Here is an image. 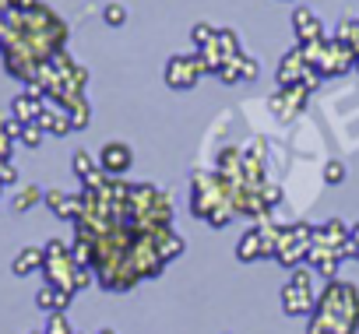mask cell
Returning <instances> with one entry per match:
<instances>
[{
  "label": "cell",
  "instance_id": "obj_9",
  "mask_svg": "<svg viewBox=\"0 0 359 334\" xmlns=\"http://www.w3.org/2000/svg\"><path fill=\"white\" fill-rule=\"evenodd\" d=\"M102 18H106V25L120 29V25L127 22V8H123V4H116V0H113V4H106V8H102Z\"/></svg>",
  "mask_w": 359,
  "mask_h": 334
},
{
  "label": "cell",
  "instance_id": "obj_2",
  "mask_svg": "<svg viewBox=\"0 0 359 334\" xmlns=\"http://www.w3.org/2000/svg\"><path fill=\"white\" fill-rule=\"evenodd\" d=\"M282 302H285V313H306L313 306V295H310V274L306 271H296L292 281L282 288Z\"/></svg>",
  "mask_w": 359,
  "mask_h": 334
},
{
  "label": "cell",
  "instance_id": "obj_10",
  "mask_svg": "<svg viewBox=\"0 0 359 334\" xmlns=\"http://www.w3.org/2000/svg\"><path fill=\"white\" fill-rule=\"evenodd\" d=\"M74 173H78L81 180H88L92 173H99V169H95V162H92V155H88V151H78V155H74Z\"/></svg>",
  "mask_w": 359,
  "mask_h": 334
},
{
  "label": "cell",
  "instance_id": "obj_12",
  "mask_svg": "<svg viewBox=\"0 0 359 334\" xmlns=\"http://www.w3.org/2000/svg\"><path fill=\"white\" fill-rule=\"evenodd\" d=\"M39 197H46V194H43L39 187H25V190H22V197L15 201V208H18V211H25V208H32V204H36Z\"/></svg>",
  "mask_w": 359,
  "mask_h": 334
},
{
  "label": "cell",
  "instance_id": "obj_1",
  "mask_svg": "<svg viewBox=\"0 0 359 334\" xmlns=\"http://www.w3.org/2000/svg\"><path fill=\"white\" fill-rule=\"evenodd\" d=\"M205 71H208V64H205L201 53H180V57H172V60L165 64V85H169V88H180V92L194 88Z\"/></svg>",
  "mask_w": 359,
  "mask_h": 334
},
{
  "label": "cell",
  "instance_id": "obj_14",
  "mask_svg": "<svg viewBox=\"0 0 359 334\" xmlns=\"http://www.w3.org/2000/svg\"><path fill=\"white\" fill-rule=\"evenodd\" d=\"M345 180V165L341 162H327L324 165V183H341Z\"/></svg>",
  "mask_w": 359,
  "mask_h": 334
},
{
  "label": "cell",
  "instance_id": "obj_11",
  "mask_svg": "<svg viewBox=\"0 0 359 334\" xmlns=\"http://www.w3.org/2000/svg\"><path fill=\"white\" fill-rule=\"evenodd\" d=\"M215 74H219L226 85H236V81H243V78H240V64H236V60H226V64H222Z\"/></svg>",
  "mask_w": 359,
  "mask_h": 334
},
{
  "label": "cell",
  "instance_id": "obj_5",
  "mask_svg": "<svg viewBox=\"0 0 359 334\" xmlns=\"http://www.w3.org/2000/svg\"><path fill=\"white\" fill-rule=\"evenodd\" d=\"M306 92H310V88H303V85L278 88V95L271 99V109H275L278 116H296V113H299V106L306 102Z\"/></svg>",
  "mask_w": 359,
  "mask_h": 334
},
{
  "label": "cell",
  "instance_id": "obj_13",
  "mask_svg": "<svg viewBox=\"0 0 359 334\" xmlns=\"http://www.w3.org/2000/svg\"><path fill=\"white\" fill-rule=\"evenodd\" d=\"M236 64H240V78H243V81H254V78H257V71H261V67H257V60H250V57H243V53L236 57Z\"/></svg>",
  "mask_w": 359,
  "mask_h": 334
},
{
  "label": "cell",
  "instance_id": "obj_4",
  "mask_svg": "<svg viewBox=\"0 0 359 334\" xmlns=\"http://www.w3.org/2000/svg\"><path fill=\"white\" fill-rule=\"evenodd\" d=\"M292 29H296L299 46H310V43H320V39H324V29H320L317 15L306 11V8H296V15H292Z\"/></svg>",
  "mask_w": 359,
  "mask_h": 334
},
{
  "label": "cell",
  "instance_id": "obj_17",
  "mask_svg": "<svg viewBox=\"0 0 359 334\" xmlns=\"http://www.w3.org/2000/svg\"><path fill=\"white\" fill-rule=\"evenodd\" d=\"M348 253H352V257H359V225H352V229H348Z\"/></svg>",
  "mask_w": 359,
  "mask_h": 334
},
{
  "label": "cell",
  "instance_id": "obj_7",
  "mask_svg": "<svg viewBox=\"0 0 359 334\" xmlns=\"http://www.w3.org/2000/svg\"><path fill=\"white\" fill-rule=\"evenodd\" d=\"M254 257H264V239H261V229H250V232L240 239V260H254Z\"/></svg>",
  "mask_w": 359,
  "mask_h": 334
},
{
  "label": "cell",
  "instance_id": "obj_6",
  "mask_svg": "<svg viewBox=\"0 0 359 334\" xmlns=\"http://www.w3.org/2000/svg\"><path fill=\"white\" fill-rule=\"evenodd\" d=\"M43 264H46V250L29 246V250H22V253L15 257L11 271H15V274H29V271H36V267H43Z\"/></svg>",
  "mask_w": 359,
  "mask_h": 334
},
{
  "label": "cell",
  "instance_id": "obj_18",
  "mask_svg": "<svg viewBox=\"0 0 359 334\" xmlns=\"http://www.w3.org/2000/svg\"><path fill=\"white\" fill-rule=\"evenodd\" d=\"M15 180H18V173H15V169H11V165L4 162V165H0V183H4V187H8V183H15Z\"/></svg>",
  "mask_w": 359,
  "mask_h": 334
},
{
  "label": "cell",
  "instance_id": "obj_15",
  "mask_svg": "<svg viewBox=\"0 0 359 334\" xmlns=\"http://www.w3.org/2000/svg\"><path fill=\"white\" fill-rule=\"evenodd\" d=\"M22 141H25L29 148H36V144L43 141V127H39V123H25V130H22Z\"/></svg>",
  "mask_w": 359,
  "mask_h": 334
},
{
  "label": "cell",
  "instance_id": "obj_16",
  "mask_svg": "<svg viewBox=\"0 0 359 334\" xmlns=\"http://www.w3.org/2000/svg\"><path fill=\"white\" fill-rule=\"evenodd\" d=\"M46 334H71V323L64 320V313H53V320H50Z\"/></svg>",
  "mask_w": 359,
  "mask_h": 334
},
{
  "label": "cell",
  "instance_id": "obj_8",
  "mask_svg": "<svg viewBox=\"0 0 359 334\" xmlns=\"http://www.w3.org/2000/svg\"><path fill=\"white\" fill-rule=\"evenodd\" d=\"M215 36H219V29H215V25H208V22H201V25H194V29H191V43H194L198 50L212 46V43H215Z\"/></svg>",
  "mask_w": 359,
  "mask_h": 334
},
{
  "label": "cell",
  "instance_id": "obj_3",
  "mask_svg": "<svg viewBox=\"0 0 359 334\" xmlns=\"http://www.w3.org/2000/svg\"><path fill=\"white\" fill-rule=\"evenodd\" d=\"M130 165H134V151H130V144H123V141H109V144L99 151V169L109 173V176L127 173Z\"/></svg>",
  "mask_w": 359,
  "mask_h": 334
},
{
  "label": "cell",
  "instance_id": "obj_19",
  "mask_svg": "<svg viewBox=\"0 0 359 334\" xmlns=\"http://www.w3.org/2000/svg\"><path fill=\"white\" fill-rule=\"evenodd\" d=\"M355 71H359V50H355Z\"/></svg>",
  "mask_w": 359,
  "mask_h": 334
}]
</instances>
